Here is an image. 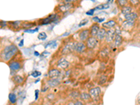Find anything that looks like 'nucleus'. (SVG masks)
I'll return each mask as SVG.
<instances>
[{"label": "nucleus", "instance_id": "nucleus-19", "mask_svg": "<svg viewBox=\"0 0 140 105\" xmlns=\"http://www.w3.org/2000/svg\"><path fill=\"white\" fill-rule=\"evenodd\" d=\"M22 22L21 21H14V22H8V25H9L10 27H12L13 29L16 30V29H19L20 26L22 25Z\"/></svg>", "mask_w": 140, "mask_h": 105}, {"label": "nucleus", "instance_id": "nucleus-7", "mask_svg": "<svg viewBox=\"0 0 140 105\" xmlns=\"http://www.w3.org/2000/svg\"><path fill=\"white\" fill-rule=\"evenodd\" d=\"M97 39L95 38V37H89L86 41V46L88 49H94L95 47L96 46L97 44Z\"/></svg>", "mask_w": 140, "mask_h": 105}, {"label": "nucleus", "instance_id": "nucleus-11", "mask_svg": "<svg viewBox=\"0 0 140 105\" xmlns=\"http://www.w3.org/2000/svg\"><path fill=\"white\" fill-rule=\"evenodd\" d=\"M99 25L97 23H94L91 25V27H90V33L92 37H97V34L98 33V31L99 29Z\"/></svg>", "mask_w": 140, "mask_h": 105}, {"label": "nucleus", "instance_id": "nucleus-29", "mask_svg": "<svg viewBox=\"0 0 140 105\" xmlns=\"http://www.w3.org/2000/svg\"><path fill=\"white\" fill-rule=\"evenodd\" d=\"M46 38H47V34H46L45 32H41V33H39V35H38V39H39V40L44 41Z\"/></svg>", "mask_w": 140, "mask_h": 105}, {"label": "nucleus", "instance_id": "nucleus-14", "mask_svg": "<svg viewBox=\"0 0 140 105\" xmlns=\"http://www.w3.org/2000/svg\"><path fill=\"white\" fill-rule=\"evenodd\" d=\"M60 71L58 69H51L48 71V77L50 78H58L60 76Z\"/></svg>", "mask_w": 140, "mask_h": 105}, {"label": "nucleus", "instance_id": "nucleus-16", "mask_svg": "<svg viewBox=\"0 0 140 105\" xmlns=\"http://www.w3.org/2000/svg\"><path fill=\"white\" fill-rule=\"evenodd\" d=\"M106 28H104V27H100L99 29V31H98V33L97 34V39H99V40H102V39H104L106 37Z\"/></svg>", "mask_w": 140, "mask_h": 105}, {"label": "nucleus", "instance_id": "nucleus-41", "mask_svg": "<svg viewBox=\"0 0 140 105\" xmlns=\"http://www.w3.org/2000/svg\"><path fill=\"white\" fill-rule=\"evenodd\" d=\"M23 42H24V39H22V40L20 41V44H19L20 47H22V46H23Z\"/></svg>", "mask_w": 140, "mask_h": 105}, {"label": "nucleus", "instance_id": "nucleus-31", "mask_svg": "<svg viewBox=\"0 0 140 105\" xmlns=\"http://www.w3.org/2000/svg\"><path fill=\"white\" fill-rule=\"evenodd\" d=\"M41 72H39V71H34L31 74V75L33 77H34V78H36V77H38V76H39L40 75H41Z\"/></svg>", "mask_w": 140, "mask_h": 105}, {"label": "nucleus", "instance_id": "nucleus-34", "mask_svg": "<svg viewBox=\"0 0 140 105\" xmlns=\"http://www.w3.org/2000/svg\"><path fill=\"white\" fill-rule=\"evenodd\" d=\"M95 11V9L94 8V9H90L89 11H88L85 13H86V15H92L94 14Z\"/></svg>", "mask_w": 140, "mask_h": 105}, {"label": "nucleus", "instance_id": "nucleus-23", "mask_svg": "<svg viewBox=\"0 0 140 105\" xmlns=\"http://www.w3.org/2000/svg\"><path fill=\"white\" fill-rule=\"evenodd\" d=\"M109 7H110V4H109V3H104V4H101L97 5L96 7H95V9L101 11V10L108 9Z\"/></svg>", "mask_w": 140, "mask_h": 105}, {"label": "nucleus", "instance_id": "nucleus-32", "mask_svg": "<svg viewBox=\"0 0 140 105\" xmlns=\"http://www.w3.org/2000/svg\"><path fill=\"white\" fill-rule=\"evenodd\" d=\"M88 22V19H84L81 20V22H80L79 25V27H81V26H83V25H85Z\"/></svg>", "mask_w": 140, "mask_h": 105}, {"label": "nucleus", "instance_id": "nucleus-5", "mask_svg": "<svg viewBox=\"0 0 140 105\" xmlns=\"http://www.w3.org/2000/svg\"><path fill=\"white\" fill-rule=\"evenodd\" d=\"M75 45H76V43H74V42H69L66 44L62 50V54L68 55V54L72 53L74 51Z\"/></svg>", "mask_w": 140, "mask_h": 105}, {"label": "nucleus", "instance_id": "nucleus-22", "mask_svg": "<svg viewBox=\"0 0 140 105\" xmlns=\"http://www.w3.org/2000/svg\"><path fill=\"white\" fill-rule=\"evenodd\" d=\"M116 4L118 7L121 9L129 4V0H116Z\"/></svg>", "mask_w": 140, "mask_h": 105}, {"label": "nucleus", "instance_id": "nucleus-6", "mask_svg": "<svg viewBox=\"0 0 140 105\" xmlns=\"http://www.w3.org/2000/svg\"><path fill=\"white\" fill-rule=\"evenodd\" d=\"M116 29H109L108 31H106V37H105V40L107 43H111L114 40L116 37Z\"/></svg>", "mask_w": 140, "mask_h": 105}, {"label": "nucleus", "instance_id": "nucleus-38", "mask_svg": "<svg viewBox=\"0 0 140 105\" xmlns=\"http://www.w3.org/2000/svg\"><path fill=\"white\" fill-rule=\"evenodd\" d=\"M48 55H49V53L48 51H44L41 55V57H46L48 56Z\"/></svg>", "mask_w": 140, "mask_h": 105}, {"label": "nucleus", "instance_id": "nucleus-17", "mask_svg": "<svg viewBox=\"0 0 140 105\" xmlns=\"http://www.w3.org/2000/svg\"><path fill=\"white\" fill-rule=\"evenodd\" d=\"M133 7L132 6H130V4L127 5L126 6H124V7L121 8V13L123 15H127L128 13H130L133 12Z\"/></svg>", "mask_w": 140, "mask_h": 105}, {"label": "nucleus", "instance_id": "nucleus-39", "mask_svg": "<svg viewBox=\"0 0 140 105\" xmlns=\"http://www.w3.org/2000/svg\"><path fill=\"white\" fill-rule=\"evenodd\" d=\"M92 20H93V21H95V22H99V18H98L97 16H96V17L92 18Z\"/></svg>", "mask_w": 140, "mask_h": 105}, {"label": "nucleus", "instance_id": "nucleus-12", "mask_svg": "<svg viewBox=\"0 0 140 105\" xmlns=\"http://www.w3.org/2000/svg\"><path fill=\"white\" fill-rule=\"evenodd\" d=\"M9 65L11 70L13 71H18L21 68V66H22L20 62L18 61L11 62H10V63L9 64Z\"/></svg>", "mask_w": 140, "mask_h": 105}, {"label": "nucleus", "instance_id": "nucleus-20", "mask_svg": "<svg viewBox=\"0 0 140 105\" xmlns=\"http://www.w3.org/2000/svg\"><path fill=\"white\" fill-rule=\"evenodd\" d=\"M135 24V21H133V20H126L124 22H123V26L124 28H130V27H133L134 25Z\"/></svg>", "mask_w": 140, "mask_h": 105}, {"label": "nucleus", "instance_id": "nucleus-10", "mask_svg": "<svg viewBox=\"0 0 140 105\" xmlns=\"http://www.w3.org/2000/svg\"><path fill=\"white\" fill-rule=\"evenodd\" d=\"M86 47H87L86 44H85L83 42H76L75 45L74 51H76L77 53H83L86 49Z\"/></svg>", "mask_w": 140, "mask_h": 105}, {"label": "nucleus", "instance_id": "nucleus-18", "mask_svg": "<svg viewBox=\"0 0 140 105\" xmlns=\"http://www.w3.org/2000/svg\"><path fill=\"white\" fill-rule=\"evenodd\" d=\"M48 84L49 86L54 88V87H56L60 84V80H58V78H50L48 81Z\"/></svg>", "mask_w": 140, "mask_h": 105}, {"label": "nucleus", "instance_id": "nucleus-42", "mask_svg": "<svg viewBox=\"0 0 140 105\" xmlns=\"http://www.w3.org/2000/svg\"><path fill=\"white\" fill-rule=\"evenodd\" d=\"M74 104H83L82 102H80V101H79V102H76L74 103Z\"/></svg>", "mask_w": 140, "mask_h": 105}, {"label": "nucleus", "instance_id": "nucleus-33", "mask_svg": "<svg viewBox=\"0 0 140 105\" xmlns=\"http://www.w3.org/2000/svg\"><path fill=\"white\" fill-rule=\"evenodd\" d=\"M38 30H39V28H35L34 29H25V32H27V33H34L35 32H37Z\"/></svg>", "mask_w": 140, "mask_h": 105}, {"label": "nucleus", "instance_id": "nucleus-30", "mask_svg": "<svg viewBox=\"0 0 140 105\" xmlns=\"http://www.w3.org/2000/svg\"><path fill=\"white\" fill-rule=\"evenodd\" d=\"M81 0H63L62 3H70V4H79Z\"/></svg>", "mask_w": 140, "mask_h": 105}, {"label": "nucleus", "instance_id": "nucleus-35", "mask_svg": "<svg viewBox=\"0 0 140 105\" xmlns=\"http://www.w3.org/2000/svg\"><path fill=\"white\" fill-rule=\"evenodd\" d=\"M71 95L72 96L73 98H79V93H78V92H74V93H72V95Z\"/></svg>", "mask_w": 140, "mask_h": 105}, {"label": "nucleus", "instance_id": "nucleus-40", "mask_svg": "<svg viewBox=\"0 0 140 105\" xmlns=\"http://www.w3.org/2000/svg\"><path fill=\"white\" fill-rule=\"evenodd\" d=\"M35 99L36 100H37V98H38V94H39V91L38 90H36V91H35Z\"/></svg>", "mask_w": 140, "mask_h": 105}, {"label": "nucleus", "instance_id": "nucleus-2", "mask_svg": "<svg viewBox=\"0 0 140 105\" xmlns=\"http://www.w3.org/2000/svg\"><path fill=\"white\" fill-rule=\"evenodd\" d=\"M76 4H70V3H61L56 7V11L57 13H63L65 14L68 13L70 10L74 9L76 7Z\"/></svg>", "mask_w": 140, "mask_h": 105}, {"label": "nucleus", "instance_id": "nucleus-13", "mask_svg": "<svg viewBox=\"0 0 140 105\" xmlns=\"http://www.w3.org/2000/svg\"><path fill=\"white\" fill-rule=\"evenodd\" d=\"M125 19L128 20H133V21H136V20L138 19L139 18V15L135 11H133V12L130 13L127 15H124Z\"/></svg>", "mask_w": 140, "mask_h": 105}, {"label": "nucleus", "instance_id": "nucleus-36", "mask_svg": "<svg viewBox=\"0 0 140 105\" xmlns=\"http://www.w3.org/2000/svg\"><path fill=\"white\" fill-rule=\"evenodd\" d=\"M106 76H102L101 77V79H100V83L101 84H102V83H105V81H106Z\"/></svg>", "mask_w": 140, "mask_h": 105}, {"label": "nucleus", "instance_id": "nucleus-43", "mask_svg": "<svg viewBox=\"0 0 140 105\" xmlns=\"http://www.w3.org/2000/svg\"><path fill=\"white\" fill-rule=\"evenodd\" d=\"M34 55H36V56H39V55H39V52L35 51L34 52Z\"/></svg>", "mask_w": 140, "mask_h": 105}, {"label": "nucleus", "instance_id": "nucleus-4", "mask_svg": "<svg viewBox=\"0 0 140 105\" xmlns=\"http://www.w3.org/2000/svg\"><path fill=\"white\" fill-rule=\"evenodd\" d=\"M89 93L93 100L98 101L101 95V90L99 87H95V88H91L90 90Z\"/></svg>", "mask_w": 140, "mask_h": 105}, {"label": "nucleus", "instance_id": "nucleus-15", "mask_svg": "<svg viewBox=\"0 0 140 105\" xmlns=\"http://www.w3.org/2000/svg\"><path fill=\"white\" fill-rule=\"evenodd\" d=\"M116 25V22L114 20H109V21H107L106 22H104L102 24V27L106 28V29H111L114 28Z\"/></svg>", "mask_w": 140, "mask_h": 105}, {"label": "nucleus", "instance_id": "nucleus-44", "mask_svg": "<svg viewBox=\"0 0 140 105\" xmlns=\"http://www.w3.org/2000/svg\"><path fill=\"white\" fill-rule=\"evenodd\" d=\"M113 2H114V0H107V3H109V4H111V3Z\"/></svg>", "mask_w": 140, "mask_h": 105}, {"label": "nucleus", "instance_id": "nucleus-45", "mask_svg": "<svg viewBox=\"0 0 140 105\" xmlns=\"http://www.w3.org/2000/svg\"><path fill=\"white\" fill-rule=\"evenodd\" d=\"M104 20V18H99V22H98V23H99V22H103Z\"/></svg>", "mask_w": 140, "mask_h": 105}, {"label": "nucleus", "instance_id": "nucleus-21", "mask_svg": "<svg viewBox=\"0 0 140 105\" xmlns=\"http://www.w3.org/2000/svg\"><path fill=\"white\" fill-rule=\"evenodd\" d=\"M12 81L16 84H22L24 81V78L20 75H15V76H13Z\"/></svg>", "mask_w": 140, "mask_h": 105}, {"label": "nucleus", "instance_id": "nucleus-1", "mask_svg": "<svg viewBox=\"0 0 140 105\" xmlns=\"http://www.w3.org/2000/svg\"><path fill=\"white\" fill-rule=\"evenodd\" d=\"M18 51V49L14 44H11V45L5 47L4 49L3 50L2 53L4 60L6 62L10 60L15 54L17 53Z\"/></svg>", "mask_w": 140, "mask_h": 105}, {"label": "nucleus", "instance_id": "nucleus-24", "mask_svg": "<svg viewBox=\"0 0 140 105\" xmlns=\"http://www.w3.org/2000/svg\"><path fill=\"white\" fill-rule=\"evenodd\" d=\"M114 44H115V46H121V44H122V42H123V38L121 37L120 34H116V37H115V39H114Z\"/></svg>", "mask_w": 140, "mask_h": 105}, {"label": "nucleus", "instance_id": "nucleus-27", "mask_svg": "<svg viewBox=\"0 0 140 105\" xmlns=\"http://www.w3.org/2000/svg\"><path fill=\"white\" fill-rule=\"evenodd\" d=\"M129 4L133 8L137 7L140 5V0H129Z\"/></svg>", "mask_w": 140, "mask_h": 105}, {"label": "nucleus", "instance_id": "nucleus-8", "mask_svg": "<svg viewBox=\"0 0 140 105\" xmlns=\"http://www.w3.org/2000/svg\"><path fill=\"white\" fill-rule=\"evenodd\" d=\"M90 33L89 29H85L81 31L79 33V39L81 42H86L87 39L90 37Z\"/></svg>", "mask_w": 140, "mask_h": 105}, {"label": "nucleus", "instance_id": "nucleus-3", "mask_svg": "<svg viewBox=\"0 0 140 105\" xmlns=\"http://www.w3.org/2000/svg\"><path fill=\"white\" fill-rule=\"evenodd\" d=\"M60 18V15H58V13H52L50 14L46 18H44L42 19H39L38 21V24L39 25H49L59 20Z\"/></svg>", "mask_w": 140, "mask_h": 105}, {"label": "nucleus", "instance_id": "nucleus-37", "mask_svg": "<svg viewBox=\"0 0 140 105\" xmlns=\"http://www.w3.org/2000/svg\"><path fill=\"white\" fill-rule=\"evenodd\" d=\"M8 24V22H5L4 20H1V28H2L4 26H6V25Z\"/></svg>", "mask_w": 140, "mask_h": 105}, {"label": "nucleus", "instance_id": "nucleus-28", "mask_svg": "<svg viewBox=\"0 0 140 105\" xmlns=\"http://www.w3.org/2000/svg\"><path fill=\"white\" fill-rule=\"evenodd\" d=\"M80 98H81L83 100H88L89 99L91 98V96L90 95V93H83L80 95Z\"/></svg>", "mask_w": 140, "mask_h": 105}, {"label": "nucleus", "instance_id": "nucleus-9", "mask_svg": "<svg viewBox=\"0 0 140 105\" xmlns=\"http://www.w3.org/2000/svg\"><path fill=\"white\" fill-rule=\"evenodd\" d=\"M57 66L59 68L63 69H67L69 67L70 63L65 58H61L58 60Z\"/></svg>", "mask_w": 140, "mask_h": 105}, {"label": "nucleus", "instance_id": "nucleus-25", "mask_svg": "<svg viewBox=\"0 0 140 105\" xmlns=\"http://www.w3.org/2000/svg\"><path fill=\"white\" fill-rule=\"evenodd\" d=\"M36 25V22H22V25L21 27L22 28H31V27H34Z\"/></svg>", "mask_w": 140, "mask_h": 105}, {"label": "nucleus", "instance_id": "nucleus-26", "mask_svg": "<svg viewBox=\"0 0 140 105\" xmlns=\"http://www.w3.org/2000/svg\"><path fill=\"white\" fill-rule=\"evenodd\" d=\"M9 101L11 102V103H12V104H15V103L16 102V101H17L16 95L13 93H11L9 95Z\"/></svg>", "mask_w": 140, "mask_h": 105}]
</instances>
